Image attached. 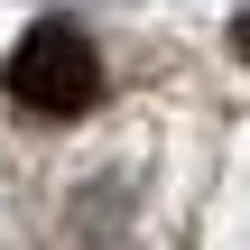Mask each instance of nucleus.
Listing matches in <instances>:
<instances>
[{"instance_id":"1","label":"nucleus","mask_w":250,"mask_h":250,"mask_svg":"<svg viewBox=\"0 0 250 250\" xmlns=\"http://www.w3.org/2000/svg\"><path fill=\"white\" fill-rule=\"evenodd\" d=\"M0 83H9L19 111H37V121H74V111L102 102V56H93V37H83L74 19H37V28L9 46Z\"/></svg>"},{"instance_id":"2","label":"nucleus","mask_w":250,"mask_h":250,"mask_svg":"<svg viewBox=\"0 0 250 250\" xmlns=\"http://www.w3.org/2000/svg\"><path fill=\"white\" fill-rule=\"evenodd\" d=\"M232 56H241V65H250V9H241V19H232Z\"/></svg>"}]
</instances>
